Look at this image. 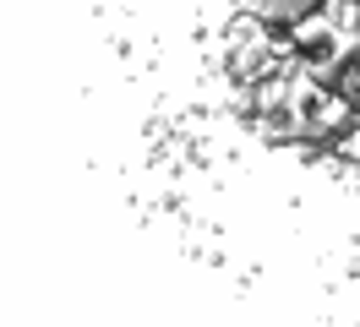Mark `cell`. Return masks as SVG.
<instances>
[{
  "label": "cell",
  "instance_id": "cell-3",
  "mask_svg": "<svg viewBox=\"0 0 360 327\" xmlns=\"http://www.w3.org/2000/svg\"><path fill=\"white\" fill-rule=\"evenodd\" d=\"M322 0H257L251 6V17H262L268 27H295L300 17H311Z\"/></svg>",
  "mask_w": 360,
  "mask_h": 327
},
{
  "label": "cell",
  "instance_id": "cell-2",
  "mask_svg": "<svg viewBox=\"0 0 360 327\" xmlns=\"http://www.w3.org/2000/svg\"><path fill=\"white\" fill-rule=\"evenodd\" d=\"M284 33H290V49L295 55H316V49H328V44H333V11H328V6H316L311 17H300L295 22V27H284Z\"/></svg>",
  "mask_w": 360,
  "mask_h": 327
},
{
  "label": "cell",
  "instance_id": "cell-1",
  "mask_svg": "<svg viewBox=\"0 0 360 327\" xmlns=\"http://www.w3.org/2000/svg\"><path fill=\"white\" fill-rule=\"evenodd\" d=\"M349 126H360V109L355 98H344L333 87H322L306 109V142H328V136H344Z\"/></svg>",
  "mask_w": 360,
  "mask_h": 327
},
{
  "label": "cell",
  "instance_id": "cell-5",
  "mask_svg": "<svg viewBox=\"0 0 360 327\" xmlns=\"http://www.w3.org/2000/svg\"><path fill=\"white\" fill-rule=\"evenodd\" d=\"M355 60H360V49H355Z\"/></svg>",
  "mask_w": 360,
  "mask_h": 327
},
{
  "label": "cell",
  "instance_id": "cell-4",
  "mask_svg": "<svg viewBox=\"0 0 360 327\" xmlns=\"http://www.w3.org/2000/svg\"><path fill=\"white\" fill-rule=\"evenodd\" d=\"M333 93H344V98H360V60H344V65H338Z\"/></svg>",
  "mask_w": 360,
  "mask_h": 327
}]
</instances>
